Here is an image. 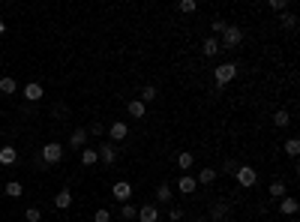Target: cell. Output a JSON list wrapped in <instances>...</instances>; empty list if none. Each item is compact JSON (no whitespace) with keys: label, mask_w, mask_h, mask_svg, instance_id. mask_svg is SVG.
Segmentation results:
<instances>
[{"label":"cell","mask_w":300,"mask_h":222,"mask_svg":"<svg viewBox=\"0 0 300 222\" xmlns=\"http://www.w3.org/2000/svg\"><path fill=\"white\" fill-rule=\"evenodd\" d=\"M234 180L240 183L243 189H249V186H255V183H258V168H252V165H240L237 174H234Z\"/></svg>","instance_id":"cell-4"},{"label":"cell","mask_w":300,"mask_h":222,"mask_svg":"<svg viewBox=\"0 0 300 222\" xmlns=\"http://www.w3.org/2000/svg\"><path fill=\"white\" fill-rule=\"evenodd\" d=\"M216 174H219L216 168H201V171H198V177H195V183H198V186H201V183H213V180H216Z\"/></svg>","instance_id":"cell-24"},{"label":"cell","mask_w":300,"mask_h":222,"mask_svg":"<svg viewBox=\"0 0 300 222\" xmlns=\"http://www.w3.org/2000/svg\"><path fill=\"white\" fill-rule=\"evenodd\" d=\"M159 222H165V219H159Z\"/></svg>","instance_id":"cell-39"},{"label":"cell","mask_w":300,"mask_h":222,"mask_svg":"<svg viewBox=\"0 0 300 222\" xmlns=\"http://www.w3.org/2000/svg\"><path fill=\"white\" fill-rule=\"evenodd\" d=\"M24 219H27V222H42V210H39V207H27V210H24Z\"/></svg>","instance_id":"cell-31"},{"label":"cell","mask_w":300,"mask_h":222,"mask_svg":"<svg viewBox=\"0 0 300 222\" xmlns=\"http://www.w3.org/2000/svg\"><path fill=\"white\" fill-rule=\"evenodd\" d=\"M237 168H240V165H237V162H231V159H228V162L222 165V171H225V174H231V177L237 174Z\"/></svg>","instance_id":"cell-36"},{"label":"cell","mask_w":300,"mask_h":222,"mask_svg":"<svg viewBox=\"0 0 300 222\" xmlns=\"http://www.w3.org/2000/svg\"><path fill=\"white\" fill-rule=\"evenodd\" d=\"M87 132H90V135H102V132H105V126H102V123H90V129H87Z\"/></svg>","instance_id":"cell-37"},{"label":"cell","mask_w":300,"mask_h":222,"mask_svg":"<svg viewBox=\"0 0 300 222\" xmlns=\"http://www.w3.org/2000/svg\"><path fill=\"white\" fill-rule=\"evenodd\" d=\"M3 33H6V21H3V18H0V36H3Z\"/></svg>","instance_id":"cell-38"},{"label":"cell","mask_w":300,"mask_h":222,"mask_svg":"<svg viewBox=\"0 0 300 222\" xmlns=\"http://www.w3.org/2000/svg\"><path fill=\"white\" fill-rule=\"evenodd\" d=\"M99 162V153L93 150V147H84V150H81V165H87V168H93Z\"/></svg>","instance_id":"cell-20"},{"label":"cell","mask_w":300,"mask_h":222,"mask_svg":"<svg viewBox=\"0 0 300 222\" xmlns=\"http://www.w3.org/2000/svg\"><path fill=\"white\" fill-rule=\"evenodd\" d=\"M111 195H114V201H120V204H129V198H132V186L126 180H117L114 186H111Z\"/></svg>","instance_id":"cell-6"},{"label":"cell","mask_w":300,"mask_h":222,"mask_svg":"<svg viewBox=\"0 0 300 222\" xmlns=\"http://www.w3.org/2000/svg\"><path fill=\"white\" fill-rule=\"evenodd\" d=\"M120 219H126V222L138 219V207L135 204H120Z\"/></svg>","instance_id":"cell-27"},{"label":"cell","mask_w":300,"mask_h":222,"mask_svg":"<svg viewBox=\"0 0 300 222\" xmlns=\"http://www.w3.org/2000/svg\"><path fill=\"white\" fill-rule=\"evenodd\" d=\"M54 207H57V210H69V207H72V192H69V189H60V192L54 195Z\"/></svg>","instance_id":"cell-17"},{"label":"cell","mask_w":300,"mask_h":222,"mask_svg":"<svg viewBox=\"0 0 300 222\" xmlns=\"http://www.w3.org/2000/svg\"><path fill=\"white\" fill-rule=\"evenodd\" d=\"M21 93H24L27 102H39V99H42V84H39V81H30V84H24Z\"/></svg>","instance_id":"cell-11"},{"label":"cell","mask_w":300,"mask_h":222,"mask_svg":"<svg viewBox=\"0 0 300 222\" xmlns=\"http://www.w3.org/2000/svg\"><path fill=\"white\" fill-rule=\"evenodd\" d=\"M285 153H288V156H297V153H300V138L291 135V138L285 141Z\"/></svg>","instance_id":"cell-29"},{"label":"cell","mask_w":300,"mask_h":222,"mask_svg":"<svg viewBox=\"0 0 300 222\" xmlns=\"http://www.w3.org/2000/svg\"><path fill=\"white\" fill-rule=\"evenodd\" d=\"M126 111H129V117H135V120H141V117L147 114V105H144L141 99H129V105H126Z\"/></svg>","instance_id":"cell-15"},{"label":"cell","mask_w":300,"mask_h":222,"mask_svg":"<svg viewBox=\"0 0 300 222\" xmlns=\"http://www.w3.org/2000/svg\"><path fill=\"white\" fill-rule=\"evenodd\" d=\"M213 78H216V87H225L237 78V63H219L213 69Z\"/></svg>","instance_id":"cell-2"},{"label":"cell","mask_w":300,"mask_h":222,"mask_svg":"<svg viewBox=\"0 0 300 222\" xmlns=\"http://www.w3.org/2000/svg\"><path fill=\"white\" fill-rule=\"evenodd\" d=\"M273 126H276V129H288V126H291V114H288L285 108H279L276 114H273Z\"/></svg>","instance_id":"cell-18"},{"label":"cell","mask_w":300,"mask_h":222,"mask_svg":"<svg viewBox=\"0 0 300 222\" xmlns=\"http://www.w3.org/2000/svg\"><path fill=\"white\" fill-rule=\"evenodd\" d=\"M240 42H243V30L237 24H228L219 33V48H237Z\"/></svg>","instance_id":"cell-1"},{"label":"cell","mask_w":300,"mask_h":222,"mask_svg":"<svg viewBox=\"0 0 300 222\" xmlns=\"http://www.w3.org/2000/svg\"><path fill=\"white\" fill-rule=\"evenodd\" d=\"M267 195L276 198V201L285 198V183H282V180H273V183H270V189H267Z\"/></svg>","instance_id":"cell-26"},{"label":"cell","mask_w":300,"mask_h":222,"mask_svg":"<svg viewBox=\"0 0 300 222\" xmlns=\"http://www.w3.org/2000/svg\"><path fill=\"white\" fill-rule=\"evenodd\" d=\"M156 96H159V90H156L153 84H144V87H141V96H138V99H141V102L147 105V102H153Z\"/></svg>","instance_id":"cell-25"},{"label":"cell","mask_w":300,"mask_h":222,"mask_svg":"<svg viewBox=\"0 0 300 222\" xmlns=\"http://www.w3.org/2000/svg\"><path fill=\"white\" fill-rule=\"evenodd\" d=\"M177 165H180V168H183L186 174H189V168L195 165V156H192L189 150H183V153H177Z\"/></svg>","instance_id":"cell-21"},{"label":"cell","mask_w":300,"mask_h":222,"mask_svg":"<svg viewBox=\"0 0 300 222\" xmlns=\"http://www.w3.org/2000/svg\"><path fill=\"white\" fill-rule=\"evenodd\" d=\"M153 195H156V201H159V204H171V195H174V192H171V186H168V183H159Z\"/></svg>","instance_id":"cell-19"},{"label":"cell","mask_w":300,"mask_h":222,"mask_svg":"<svg viewBox=\"0 0 300 222\" xmlns=\"http://www.w3.org/2000/svg\"><path fill=\"white\" fill-rule=\"evenodd\" d=\"M18 162V150L12 144H6V147H0V165H15Z\"/></svg>","instance_id":"cell-13"},{"label":"cell","mask_w":300,"mask_h":222,"mask_svg":"<svg viewBox=\"0 0 300 222\" xmlns=\"http://www.w3.org/2000/svg\"><path fill=\"white\" fill-rule=\"evenodd\" d=\"M225 27H228V21H225V18H213V21H210V30L216 33V39H219V33H222Z\"/></svg>","instance_id":"cell-32"},{"label":"cell","mask_w":300,"mask_h":222,"mask_svg":"<svg viewBox=\"0 0 300 222\" xmlns=\"http://www.w3.org/2000/svg\"><path fill=\"white\" fill-rule=\"evenodd\" d=\"M159 219H162V213H159L156 204H144V207H138V222H159Z\"/></svg>","instance_id":"cell-7"},{"label":"cell","mask_w":300,"mask_h":222,"mask_svg":"<svg viewBox=\"0 0 300 222\" xmlns=\"http://www.w3.org/2000/svg\"><path fill=\"white\" fill-rule=\"evenodd\" d=\"M93 222H111V210H108V207H99V210L93 213Z\"/></svg>","instance_id":"cell-34"},{"label":"cell","mask_w":300,"mask_h":222,"mask_svg":"<svg viewBox=\"0 0 300 222\" xmlns=\"http://www.w3.org/2000/svg\"><path fill=\"white\" fill-rule=\"evenodd\" d=\"M60 159H63V144H60V141L42 144V162H45V165H57Z\"/></svg>","instance_id":"cell-3"},{"label":"cell","mask_w":300,"mask_h":222,"mask_svg":"<svg viewBox=\"0 0 300 222\" xmlns=\"http://www.w3.org/2000/svg\"><path fill=\"white\" fill-rule=\"evenodd\" d=\"M180 219H183V210H180V207H168L165 222H180Z\"/></svg>","instance_id":"cell-33"},{"label":"cell","mask_w":300,"mask_h":222,"mask_svg":"<svg viewBox=\"0 0 300 222\" xmlns=\"http://www.w3.org/2000/svg\"><path fill=\"white\" fill-rule=\"evenodd\" d=\"M225 216H228V204L225 201H216L210 207V222H225Z\"/></svg>","instance_id":"cell-16"},{"label":"cell","mask_w":300,"mask_h":222,"mask_svg":"<svg viewBox=\"0 0 300 222\" xmlns=\"http://www.w3.org/2000/svg\"><path fill=\"white\" fill-rule=\"evenodd\" d=\"M195 189H198L195 177H192V174H180V180H177V192H183V195H192Z\"/></svg>","instance_id":"cell-8"},{"label":"cell","mask_w":300,"mask_h":222,"mask_svg":"<svg viewBox=\"0 0 300 222\" xmlns=\"http://www.w3.org/2000/svg\"><path fill=\"white\" fill-rule=\"evenodd\" d=\"M279 24H282L285 30H294V27H297V15H294V12H282V21H279Z\"/></svg>","instance_id":"cell-30"},{"label":"cell","mask_w":300,"mask_h":222,"mask_svg":"<svg viewBox=\"0 0 300 222\" xmlns=\"http://www.w3.org/2000/svg\"><path fill=\"white\" fill-rule=\"evenodd\" d=\"M3 192H6L9 198H21V195H24V186H21L18 180H9L6 186H3Z\"/></svg>","instance_id":"cell-22"},{"label":"cell","mask_w":300,"mask_h":222,"mask_svg":"<svg viewBox=\"0 0 300 222\" xmlns=\"http://www.w3.org/2000/svg\"><path fill=\"white\" fill-rule=\"evenodd\" d=\"M87 138H90V132L84 129V126H78V129H72V135H69V150H84L87 147Z\"/></svg>","instance_id":"cell-5"},{"label":"cell","mask_w":300,"mask_h":222,"mask_svg":"<svg viewBox=\"0 0 300 222\" xmlns=\"http://www.w3.org/2000/svg\"><path fill=\"white\" fill-rule=\"evenodd\" d=\"M15 90H18V84H15V78H12V75H3V78H0V93L12 96Z\"/></svg>","instance_id":"cell-23"},{"label":"cell","mask_w":300,"mask_h":222,"mask_svg":"<svg viewBox=\"0 0 300 222\" xmlns=\"http://www.w3.org/2000/svg\"><path fill=\"white\" fill-rule=\"evenodd\" d=\"M297 210H300L297 198H291V195L279 198V213H282V216H297Z\"/></svg>","instance_id":"cell-12"},{"label":"cell","mask_w":300,"mask_h":222,"mask_svg":"<svg viewBox=\"0 0 300 222\" xmlns=\"http://www.w3.org/2000/svg\"><path fill=\"white\" fill-rule=\"evenodd\" d=\"M177 9H180L183 15H192V12H198V3H195V0H180Z\"/></svg>","instance_id":"cell-28"},{"label":"cell","mask_w":300,"mask_h":222,"mask_svg":"<svg viewBox=\"0 0 300 222\" xmlns=\"http://www.w3.org/2000/svg\"><path fill=\"white\" fill-rule=\"evenodd\" d=\"M99 162L102 165H114V159H117V150H114V144H99Z\"/></svg>","instance_id":"cell-9"},{"label":"cell","mask_w":300,"mask_h":222,"mask_svg":"<svg viewBox=\"0 0 300 222\" xmlns=\"http://www.w3.org/2000/svg\"><path fill=\"white\" fill-rule=\"evenodd\" d=\"M108 135H111V141H123L126 135H129V126H126V120H114L108 126Z\"/></svg>","instance_id":"cell-10"},{"label":"cell","mask_w":300,"mask_h":222,"mask_svg":"<svg viewBox=\"0 0 300 222\" xmlns=\"http://www.w3.org/2000/svg\"><path fill=\"white\" fill-rule=\"evenodd\" d=\"M270 9L273 12H288V0H270Z\"/></svg>","instance_id":"cell-35"},{"label":"cell","mask_w":300,"mask_h":222,"mask_svg":"<svg viewBox=\"0 0 300 222\" xmlns=\"http://www.w3.org/2000/svg\"><path fill=\"white\" fill-rule=\"evenodd\" d=\"M222 48H219V39H216V36H207V39L201 42V54L204 57H216Z\"/></svg>","instance_id":"cell-14"}]
</instances>
